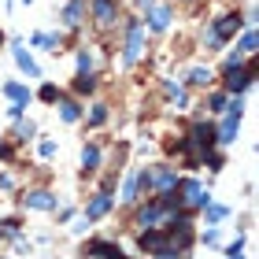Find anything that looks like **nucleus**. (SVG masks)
<instances>
[{"label": "nucleus", "instance_id": "1", "mask_svg": "<svg viewBox=\"0 0 259 259\" xmlns=\"http://www.w3.org/2000/svg\"><path fill=\"white\" fill-rule=\"evenodd\" d=\"M241 111H244V104L237 97H230V108L222 111V122L215 126V145H233L237 141V130H241Z\"/></svg>", "mask_w": 259, "mask_h": 259}, {"label": "nucleus", "instance_id": "2", "mask_svg": "<svg viewBox=\"0 0 259 259\" xmlns=\"http://www.w3.org/2000/svg\"><path fill=\"white\" fill-rule=\"evenodd\" d=\"M174 196H178V207L182 211H204V204H211V193L200 185L196 178H185V182H178L174 185Z\"/></svg>", "mask_w": 259, "mask_h": 259}, {"label": "nucleus", "instance_id": "3", "mask_svg": "<svg viewBox=\"0 0 259 259\" xmlns=\"http://www.w3.org/2000/svg\"><path fill=\"white\" fill-rule=\"evenodd\" d=\"M241 30H244V19L241 15H219L207 26V45H211V49H222V45H226L230 37H237Z\"/></svg>", "mask_w": 259, "mask_h": 259}, {"label": "nucleus", "instance_id": "4", "mask_svg": "<svg viewBox=\"0 0 259 259\" xmlns=\"http://www.w3.org/2000/svg\"><path fill=\"white\" fill-rule=\"evenodd\" d=\"M141 52H145V22H141V19H130V26H126V52H122L126 67H134V63L141 60Z\"/></svg>", "mask_w": 259, "mask_h": 259}, {"label": "nucleus", "instance_id": "5", "mask_svg": "<svg viewBox=\"0 0 259 259\" xmlns=\"http://www.w3.org/2000/svg\"><path fill=\"white\" fill-rule=\"evenodd\" d=\"M252 78H255V70L252 67H226V81H222V93H230V97H241L244 89L252 85Z\"/></svg>", "mask_w": 259, "mask_h": 259}, {"label": "nucleus", "instance_id": "6", "mask_svg": "<svg viewBox=\"0 0 259 259\" xmlns=\"http://www.w3.org/2000/svg\"><path fill=\"white\" fill-rule=\"evenodd\" d=\"M111 207H115V196H111L108 189H100L97 196H89V204H85V215H81V219H85V222H97V219H104V215H108Z\"/></svg>", "mask_w": 259, "mask_h": 259}, {"label": "nucleus", "instance_id": "7", "mask_svg": "<svg viewBox=\"0 0 259 259\" xmlns=\"http://www.w3.org/2000/svg\"><path fill=\"white\" fill-rule=\"evenodd\" d=\"M141 189H152L148 170H134V174L126 178V185H122V204H137V200H141Z\"/></svg>", "mask_w": 259, "mask_h": 259}, {"label": "nucleus", "instance_id": "8", "mask_svg": "<svg viewBox=\"0 0 259 259\" xmlns=\"http://www.w3.org/2000/svg\"><path fill=\"white\" fill-rule=\"evenodd\" d=\"M22 204H26L30 211H56L60 200H56V193H49V189H33V193L22 196Z\"/></svg>", "mask_w": 259, "mask_h": 259}, {"label": "nucleus", "instance_id": "9", "mask_svg": "<svg viewBox=\"0 0 259 259\" xmlns=\"http://www.w3.org/2000/svg\"><path fill=\"white\" fill-rule=\"evenodd\" d=\"M148 182H152V189L156 193H167L178 185V174H174V167H152L148 170Z\"/></svg>", "mask_w": 259, "mask_h": 259}, {"label": "nucleus", "instance_id": "10", "mask_svg": "<svg viewBox=\"0 0 259 259\" xmlns=\"http://www.w3.org/2000/svg\"><path fill=\"white\" fill-rule=\"evenodd\" d=\"M145 26L156 30V33H163V30L170 26V8H167V4H152V8L145 11Z\"/></svg>", "mask_w": 259, "mask_h": 259}, {"label": "nucleus", "instance_id": "11", "mask_svg": "<svg viewBox=\"0 0 259 259\" xmlns=\"http://www.w3.org/2000/svg\"><path fill=\"white\" fill-rule=\"evenodd\" d=\"M85 252H89L93 259H126L119 244H111V241H104V237H97V241H89V248H85Z\"/></svg>", "mask_w": 259, "mask_h": 259}, {"label": "nucleus", "instance_id": "12", "mask_svg": "<svg viewBox=\"0 0 259 259\" xmlns=\"http://www.w3.org/2000/svg\"><path fill=\"white\" fill-rule=\"evenodd\" d=\"M93 19H97L100 26H111V22L119 19V4H115V0H93Z\"/></svg>", "mask_w": 259, "mask_h": 259}, {"label": "nucleus", "instance_id": "13", "mask_svg": "<svg viewBox=\"0 0 259 259\" xmlns=\"http://www.w3.org/2000/svg\"><path fill=\"white\" fill-rule=\"evenodd\" d=\"M11 52H15V63H19V70H22L26 78H41V67L33 63V56L26 52V45H15Z\"/></svg>", "mask_w": 259, "mask_h": 259}, {"label": "nucleus", "instance_id": "14", "mask_svg": "<svg viewBox=\"0 0 259 259\" xmlns=\"http://www.w3.org/2000/svg\"><path fill=\"white\" fill-rule=\"evenodd\" d=\"M81 19H85V0H70L63 8V26L74 30V26H81Z\"/></svg>", "mask_w": 259, "mask_h": 259}, {"label": "nucleus", "instance_id": "15", "mask_svg": "<svg viewBox=\"0 0 259 259\" xmlns=\"http://www.w3.org/2000/svg\"><path fill=\"white\" fill-rule=\"evenodd\" d=\"M4 97H8L11 104H30V100H33V93L22 85V81H4Z\"/></svg>", "mask_w": 259, "mask_h": 259}, {"label": "nucleus", "instance_id": "16", "mask_svg": "<svg viewBox=\"0 0 259 259\" xmlns=\"http://www.w3.org/2000/svg\"><path fill=\"white\" fill-rule=\"evenodd\" d=\"M81 170H85V174H97V170H100V148H97V145H85V148H81Z\"/></svg>", "mask_w": 259, "mask_h": 259}, {"label": "nucleus", "instance_id": "17", "mask_svg": "<svg viewBox=\"0 0 259 259\" xmlns=\"http://www.w3.org/2000/svg\"><path fill=\"white\" fill-rule=\"evenodd\" d=\"M185 81H189L193 89H204V85H211V81H215V74H211V67H193L189 74H185Z\"/></svg>", "mask_w": 259, "mask_h": 259}, {"label": "nucleus", "instance_id": "18", "mask_svg": "<svg viewBox=\"0 0 259 259\" xmlns=\"http://www.w3.org/2000/svg\"><path fill=\"white\" fill-rule=\"evenodd\" d=\"M60 119L63 122H78L81 119V104L70 100V97H60Z\"/></svg>", "mask_w": 259, "mask_h": 259}, {"label": "nucleus", "instance_id": "19", "mask_svg": "<svg viewBox=\"0 0 259 259\" xmlns=\"http://www.w3.org/2000/svg\"><path fill=\"white\" fill-rule=\"evenodd\" d=\"M226 215H230L226 204H204V222H207V226H219Z\"/></svg>", "mask_w": 259, "mask_h": 259}, {"label": "nucleus", "instance_id": "20", "mask_svg": "<svg viewBox=\"0 0 259 259\" xmlns=\"http://www.w3.org/2000/svg\"><path fill=\"white\" fill-rule=\"evenodd\" d=\"M33 45L56 56V52H60V33H33Z\"/></svg>", "mask_w": 259, "mask_h": 259}, {"label": "nucleus", "instance_id": "21", "mask_svg": "<svg viewBox=\"0 0 259 259\" xmlns=\"http://www.w3.org/2000/svg\"><path fill=\"white\" fill-rule=\"evenodd\" d=\"M255 49H259V37H255V26H248V30L241 33V45H237V52H241V56H252Z\"/></svg>", "mask_w": 259, "mask_h": 259}, {"label": "nucleus", "instance_id": "22", "mask_svg": "<svg viewBox=\"0 0 259 259\" xmlns=\"http://www.w3.org/2000/svg\"><path fill=\"white\" fill-rule=\"evenodd\" d=\"M207 108L215 111V115H222V111L230 108V93H211V97H207Z\"/></svg>", "mask_w": 259, "mask_h": 259}, {"label": "nucleus", "instance_id": "23", "mask_svg": "<svg viewBox=\"0 0 259 259\" xmlns=\"http://www.w3.org/2000/svg\"><path fill=\"white\" fill-rule=\"evenodd\" d=\"M163 93H167V97L178 104V108H185V89L178 85V81H163Z\"/></svg>", "mask_w": 259, "mask_h": 259}, {"label": "nucleus", "instance_id": "24", "mask_svg": "<svg viewBox=\"0 0 259 259\" xmlns=\"http://www.w3.org/2000/svg\"><path fill=\"white\" fill-rule=\"evenodd\" d=\"M33 134H37V126H33L30 119H26V122H22V119H19V130H15V137L22 141V145H26V141H33Z\"/></svg>", "mask_w": 259, "mask_h": 259}, {"label": "nucleus", "instance_id": "25", "mask_svg": "<svg viewBox=\"0 0 259 259\" xmlns=\"http://www.w3.org/2000/svg\"><path fill=\"white\" fill-rule=\"evenodd\" d=\"M78 74H93V52L89 49L78 52Z\"/></svg>", "mask_w": 259, "mask_h": 259}, {"label": "nucleus", "instance_id": "26", "mask_svg": "<svg viewBox=\"0 0 259 259\" xmlns=\"http://www.w3.org/2000/svg\"><path fill=\"white\" fill-rule=\"evenodd\" d=\"M93 89H97V78H93V74H78L74 93H93Z\"/></svg>", "mask_w": 259, "mask_h": 259}, {"label": "nucleus", "instance_id": "27", "mask_svg": "<svg viewBox=\"0 0 259 259\" xmlns=\"http://www.w3.org/2000/svg\"><path fill=\"white\" fill-rule=\"evenodd\" d=\"M89 122H93V126L108 122V104H93V111H89Z\"/></svg>", "mask_w": 259, "mask_h": 259}, {"label": "nucleus", "instance_id": "28", "mask_svg": "<svg viewBox=\"0 0 259 259\" xmlns=\"http://www.w3.org/2000/svg\"><path fill=\"white\" fill-rule=\"evenodd\" d=\"M41 100L45 104H56V100H60V89H56L52 81H45V85H41Z\"/></svg>", "mask_w": 259, "mask_h": 259}, {"label": "nucleus", "instance_id": "29", "mask_svg": "<svg viewBox=\"0 0 259 259\" xmlns=\"http://www.w3.org/2000/svg\"><path fill=\"white\" fill-rule=\"evenodd\" d=\"M37 152H41V159H52V156H56V141H41Z\"/></svg>", "mask_w": 259, "mask_h": 259}, {"label": "nucleus", "instance_id": "30", "mask_svg": "<svg viewBox=\"0 0 259 259\" xmlns=\"http://www.w3.org/2000/svg\"><path fill=\"white\" fill-rule=\"evenodd\" d=\"M0 233H4V237H15V233H19V219H4V230H0Z\"/></svg>", "mask_w": 259, "mask_h": 259}, {"label": "nucleus", "instance_id": "31", "mask_svg": "<svg viewBox=\"0 0 259 259\" xmlns=\"http://www.w3.org/2000/svg\"><path fill=\"white\" fill-rule=\"evenodd\" d=\"M219 241H222V237H219V226H211V230L204 233V244H211V248H215Z\"/></svg>", "mask_w": 259, "mask_h": 259}, {"label": "nucleus", "instance_id": "32", "mask_svg": "<svg viewBox=\"0 0 259 259\" xmlns=\"http://www.w3.org/2000/svg\"><path fill=\"white\" fill-rule=\"evenodd\" d=\"M22 108H26V104H11V108H8V119L19 122V119H22Z\"/></svg>", "mask_w": 259, "mask_h": 259}, {"label": "nucleus", "instance_id": "33", "mask_svg": "<svg viewBox=\"0 0 259 259\" xmlns=\"http://www.w3.org/2000/svg\"><path fill=\"white\" fill-rule=\"evenodd\" d=\"M137 4H141V8H145V11H148L152 4H156V0H137Z\"/></svg>", "mask_w": 259, "mask_h": 259}, {"label": "nucleus", "instance_id": "34", "mask_svg": "<svg viewBox=\"0 0 259 259\" xmlns=\"http://www.w3.org/2000/svg\"><path fill=\"white\" fill-rule=\"evenodd\" d=\"M22 4H33V0H22Z\"/></svg>", "mask_w": 259, "mask_h": 259}, {"label": "nucleus", "instance_id": "35", "mask_svg": "<svg viewBox=\"0 0 259 259\" xmlns=\"http://www.w3.org/2000/svg\"><path fill=\"white\" fill-rule=\"evenodd\" d=\"M0 45H4V33H0Z\"/></svg>", "mask_w": 259, "mask_h": 259}]
</instances>
